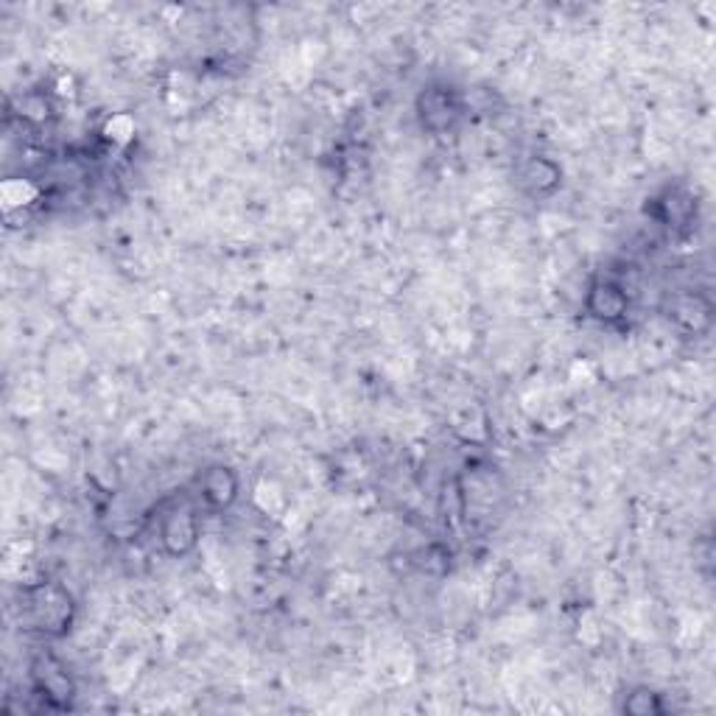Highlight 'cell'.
I'll return each instance as SVG.
<instances>
[{
  "mask_svg": "<svg viewBox=\"0 0 716 716\" xmlns=\"http://www.w3.org/2000/svg\"><path fill=\"white\" fill-rule=\"evenodd\" d=\"M521 177L523 185H527L532 194H549V190H555L557 185H560V168L551 160H546V157H534V160L527 163Z\"/></svg>",
  "mask_w": 716,
  "mask_h": 716,
  "instance_id": "obj_7",
  "label": "cell"
},
{
  "mask_svg": "<svg viewBox=\"0 0 716 716\" xmlns=\"http://www.w3.org/2000/svg\"><path fill=\"white\" fill-rule=\"evenodd\" d=\"M418 112L423 129H429V133H445L462 115V104H459L457 92L448 90V87H429L420 96Z\"/></svg>",
  "mask_w": 716,
  "mask_h": 716,
  "instance_id": "obj_3",
  "label": "cell"
},
{
  "mask_svg": "<svg viewBox=\"0 0 716 716\" xmlns=\"http://www.w3.org/2000/svg\"><path fill=\"white\" fill-rule=\"evenodd\" d=\"M31 677H35V692L51 708H68L70 699H73V680L57 658H51V655L37 658L31 666Z\"/></svg>",
  "mask_w": 716,
  "mask_h": 716,
  "instance_id": "obj_2",
  "label": "cell"
},
{
  "mask_svg": "<svg viewBox=\"0 0 716 716\" xmlns=\"http://www.w3.org/2000/svg\"><path fill=\"white\" fill-rule=\"evenodd\" d=\"M585 308L594 316L596 322H605V325H614V322L625 320L627 308H630V297H627L625 286L616 281H596L594 286L588 288V297H585Z\"/></svg>",
  "mask_w": 716,
  "mask_h": 716,
  "instance_id": "obj_5",
  "label": "cell"
},
{
  "mask_svg": "<svg viewBox=\"0 0 716 716\" xmlns=\"http://www.w3.org/2000/svg\"><path fill=\"white\" fill-rule=\"evenodd\" d=\"M621 708L632 716H649V714H664V703H660V694L649 692V688H636L630 697L625 699Z\"/></svg>",
  "mask_w": 716,
  "mask_h": 716,
  "instance_id": "obj_8",
  "label": "cell"
},
{
  "mask_svg": "<svg viewBox=\"0 0 716 716\" xmlns=\"http://www.w3.org/2000/svg\"><path fill=\"white\" fill-rule=\"evenodd\" d=\"M160 540L171 557H185L199 540V521L188 507H174L160 521Z\"/></svg>",
  "mask_w": 716,
  "mask_h": 716,
  "instance_id": "obj_4",
  "label": "cell"
},
{
  "mask_svg": "<svg viewBox=\"0 0 716 716\" xmlns=\"http://www.w3.org/2000/svg\"><path fill=\"white\" fill-rule=\"evenodd\" d=\"M29 610L37 630L48 636H62L70 625V596L59 585H40L29 590Z\"/></svg>",
  "mask_w": 716,
  "mask_h": 716,
  "instance_id": "obj_1",
  "label": "cell"
},
{
  "mask_svg": "<svg viewBox=\"0 0 716 716\" xmlns=\"http://www.w3.org/2000/svg\"><path fill=\"white\" fill-rule=\"evenodd\" d=\"M202 499L213 510H227L238 496V475L227 468V464H213L202 473L199 479Z\"/></svg>",
  "mask_w": 716,
  "mask_h": 716,
  "instance_id": "obj_6",
  "label": "cell"
}]
</instances>
